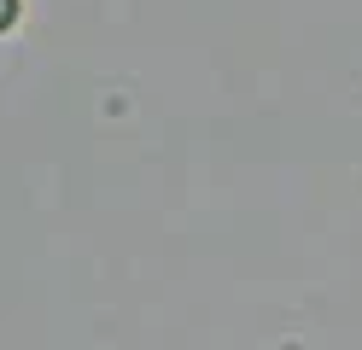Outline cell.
I'll use <instances>...</instances> for the list:
<instances>
[{
	"instance_id": "cell-1",
	"label": "cell",
	"mask_w": 362,
	"mask_h": 350,
	"mask_svg": "<svg viewBox=\"0 0 362 350\" xmlns=\"http://www.w3.org/2000/svg\"><path fill=\"white\" fill-rule=\"evenodd\" d=\"M24 18H30V0H0V35L6 41L24 35Z\"/></svg>"
}]
</instances>
